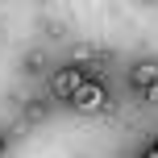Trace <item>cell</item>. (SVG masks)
Wrapping results in <instances>:
<instances>
[{"instance_id":"obj_3","label":"cell","mask_w":158,"mask_h":158,"mask_svg":"<svg viewBox=\"0 0 158 158\" xmlns=\"http://www.w3.org/2000/svg\"><path fill=\"white\" fill-rule=\"evenodd\" d=\"M129 79H133V87L142 92V100H154V58H142Z\"/></svg>"},{"instance_id":"obj_4","label":"cell","mask_w":158,"mask_h":158,"mask_svg":"<svg viewBox=\"0 0 158 158\" xmlns=\"http://www.w3.org/2000/svg\"><path fill=\"white\" fill-rule=\"evenodd\" d=\"M46 117V100H29L25 104V121H42Z\"/></svg>"},{"instance_id":"obj_6","label":"cell","mask_w":158,"mask_h":158,"mask_svg":"<svg viewBox=\"0 0 158 158\" xmlns=\"http://www.w3.org/2000/svg\"><path fill=\"white\" fill-rule=\"evenodd\" d=\"M146 158H158V150H154V146H150V150H146Z\"/></svg>"},{"instance_id":"obj_2","label":"cell","mask_w":158,"mask_h":158,"mask_svg":"<svg viewBox=\"0 0 158 158\" xmlns=\"http://www.w3.org/2000/svg\"><path fill=\"white\" fill-rule=\"evenodd\" d=\"M83 75H87V71L75 67V63H71V67H58V71L50 75V96L63 100V104H71V96H75V87L83 83Z\"/></svg>"},{"instance_id":"obj_5","label":"cell","mask_w":158,"mask_h":158,"mask_svg":"<svg viewBox=\"0 0 158 158\" xmlns=\"http://www.w3.org/2000/svg\"><path fill=\"white\" fill-rule=\"evenodd\" d=\"M4 150H8V137H4V133H0V158H4Z\"/></svg>"},{"instance_id":"obj_1","label":"cell","mask_w":158,"mask_h":158,"mask_svg":"<svg viewBox=\"0 0 158 158\" xmlns=\"http://www.w3.org/2000/svg\"><path fill=\"white\" fill-rule=\"evenodd\" d=\"M87 71V67H83ZM71 104H75V112H108L112 108V100H108V87H104V79L96 75V71H87L83 75V83L75 87V96H71Z\"/></svg>"}]
</instances>
